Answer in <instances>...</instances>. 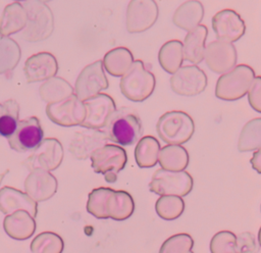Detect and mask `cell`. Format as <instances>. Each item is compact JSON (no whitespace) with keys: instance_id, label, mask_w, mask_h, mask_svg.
<instances>
[{"instance_id":"1","label":"cell","mask_w":261,"mask_h":253,"mask_svg":"<svg viewBox=\"0 0 261 253\" xmlns=\"http://www.w3.org/2000/svg\"><path fill=\"white\" fill-rule=\"evenodd\" d=\"M108 140L122 146L137 143L143 134V127L139 115L130 108L116 109L102 129Z\"/></svg>"},{"instance_id":"2","label":"cell","mask_w":261,"mask_h":253,"mask_svg":"<svg viewBox=\"0 0 261 253\" xmlns=\"http://www.w3.org/2000/svg\"><path fill=\"white\" fill-rule=\"evenodd\" d=\"M155 85L154 74L142 60L137 59L134 60L129 69L121 77L119 87L126 99L133 102H142L152 95Z\"/></svg>"},{"instance_id":"3","label":"cell","mask_w":261,"mask_h":253,"mask_svg":"<svg viewBox=\"0 0 261 253\" xmlns=\"http://www.w3.org/2000/svg\"><path fill=\"white\" fill-rule=\"evenodd\" d=\"M22 5L28 15L22 38L28 42L48 39L54 29V17L50 7L41 0H27Z\"/></svg>"},{"instance_id":"4","label":"cell","mask_w":261,"mask_h":253,"mask_svg":"<svg viewBox=\"0 0 261 253\" xmlns=\"http://www.w3.org/2000/svg\"><path fill=\"white\" fill-rule=\"evenodd\" d=\"M156 131L159 138L166 144L181 145L194 135L195 123L187 112L171 110L159 117Z\"/></svg>"},{"instance_id":"5","label":"cell","mask_w":261,"mask_h":253,"mask_svg":"<svg viewBox=\"0 0 261 253\" xmlns=\"http://www.w3.org/2000/svg\"><path fill=\"white\" fill-rule=\"evenodd\" d=\"M254 78L255 71L251 66L236 65L219 77L215 86V96L225 101L241 99L248 93Z\"/></svg>"},{"instance_id":"6","label":"cell","mask_w":261,"mask_h":253,"mask_svg":"<svg viewBox=\"0 0 261 253\" xmlns=\"http://www.w3.org/2000/svg\"><path fill=\"white\" fill-rule=\"evenodd\" d=\"M90 158L94 171L102 173L108 183L116 182L117 173L125 167L127 162L125 150L114 144H105L98 148Z\"/></svg>"},{"instance_id":"7","label":"cell","mask_w":261,"mask_h":253,"mask_svg":"<svg viewBox=\"0 0 261 253\" xmlns=\"http://www.w3.org/2000/svg\"><path fill=\"white\" fill-rule=\"evenodd\" d=\"M193 178L186 170L170 171L163 168L157 169L149 183V190L157 195L187 196L193 189Z\"/></svg>"},{"instance_id":"8","label":"cell","mask_w":261,"mask_h":253,"mask_svg":"<svg viewBox=\"0 0 261 253\" xmlns=\"http://www.w3.org/2000/svg\"><path fill=\"white\" fill-rule=\"evenodd\" d=\"M109 86L104 71L102 60H97L85 66L80 72L74 84V95L82 101H86Z\"/></svg>"},{"instance_id":"9","label":"cell","mask_w":261,"mask_h":253,"mask_svg":"<svg viewBox=\"0 0 261 253\" xmlns=\"http://www.w3.org/2000/svg\"><path fill=\"white\" fill-rule=\"evenodd\" d=\"M48 118L61 127L81 125L86 117V106L74 94L55 103L47 104Z\"/></svg>"},{"instance_id":"10","label":"cell","mask_w":261,"mask_h":253,"mask_svg":"<svg viewBox=\"0 0 261 253\" xmlns=\"http://www.w3.org/2000/svg\"><path fill=\"white\" fill-rule=\"evenodd\" d=\"M63 147L59 140L46 138L34 149V152L24 160L23 165L31 171L33 169L54 170L62 162Z\"/></svg>"},{"instance_id":"11","label":"cell","mask_w":261,"mask_h":253,"mask_svg":"<svg viewBox=\"0 0 261 253\" xmlns=\"http://www.w3.org/2000/svg\"><path fill=\"white\" fill-rule=\"evenodd\" d=\"M159 8L155 0H130L126 7L125 27L130 34L149 30L157 20Z\"/></svg>"},{"instance_id":"12","label":"cell","mask_w":261,"mask_h":253,"mask_svg":"<svg viewBox=\"0 0 261 253\" xmlns=\"http://www.w3.org/2000/svg\"><path fill=\"white\" fill-rule=\"evenodd\" d=\"M171 90L180 96H196L207 87V75L196 64L179 67L170 78Z\"/></svg>"},{"instance_id":"13","label":"cell","mask_w":261,"mask_h":253,"mask_svg":"<svg viewBox=\"0 0 261 253\" xmlns=\"http://www.w3.org/2000/svg\"><path fill=\"white\" fill-rule=\"evenodd\" d=\"M44 132L40 120L36 116H30L18 121L13 134L7 138L11 149L17 152L34 150L43 140Z\"/></svg>"},{"instance_id":"14","label":"cell","mask_w":261,"mask_h":253,"mask_svg":"<svg viewBox=\"0 0 261 253\" xmlns=\"http://www.w3.org/2000/svg\"><path fill=\"white\" fill-rule=\"evenodd\" d=\"M204 59L211 71L222 74L236 66L238 55L232 43L215 40L205 47Z\"/></svg>"},{"instance_id":"15","label":"cell","mask_w":261,"mask_h":253,"mask_svg":"<svg viewBox=\"0 0 261 253\" xmlns=\"http://www.w3.org/2000/svg\"><path fill=\"white\" fill-rule=\"evenodd\" d=\"M86 106V117L81 127L102 130L110 116L116 110V105L111 96L99 93L98 95L84 101Z\"/></svg>"},{"instance_id":"16","label":"cell","mask_w":261,"mask_h":253,"mask_svg":"<svg viewBox=\"0 0 261 253\" xmlns=\"http://www.w3.org/2000/svg\"><path fill=\"white\" fill-rule=\"evenodd\" d=\"M212 29L218 40L232 43L244 36L246 24L234 10L222 9L213 15Z\"/></svg>"},{"instance_id":"17","label":"cell","mask_w":261,"mask_h":253,"mask_svg":"<svg viewBox=\"0 0 261 253\" xmlns=\"http://www.w3.org/2000/svg\"><path fill=\"white\" fill-rule=\"evenodd\" d=\"M107 141L108 139L102 130L84 128V130L75 132L68 150L74 158L85 160L90 158L95 150L104 146Z\"/></svg>"},{"instance_id":"18","label":"cell","mask_w":261,"mask_h":253,"mask_svg":"<svg viewBox=\"0 0 261 253\" xmlns=\"http://www.w3.org/2000/svg\"><path fill=\"white\" fill-rule=\"evenodd\" d=\"M24 192L36 202L50 199L57 191L58 183L56 178L48 170L33 169L25 178Z\"/></svg>"},{"instance_id":"19","label":"cell","mask_w":261,"mask_h":253,"mask_svg":"<svg viewBox=\"0 0 261 253\" xmlns=\"http://www.w3.org/2000/svg\"><path fill=\"white\" fill-rule=\"evenodd\" d=\"M23 71L29 83L46 81L56 75L58 62L53 54L39 52L25 60Z\"/></svg>"},{"instance_id":"20","label":"cell","mask_w":261,"mask_h":253,"mask_svg":"<svg viewBox=\"0 0 261 253\" xmlns=\"http://www.w3.org/2000/svg\"><path fill=\"white\" fill-rule=\"evenodd\" d=\"M16 210H25L33 217L37 216V202L33 200L25 192H21L12 187H3L0 189V211L4 214H10Z\"/></svg>"},{"instance_id":"21","label":"cell","mask_w":261,"mask_h":253,"mask_svg":"<svg viewBox=\"0 0 261 253\" xmlns=\"http://www.w3.org/2000/svg\"><path fill=\"white\" fill-rule=\"evenodd\" d=\"M5 233L14 240H27L36 231V220L28 211L16 210L7 214L3 221Z\"/></svg>"},{"instance_id":"22","label":"cell","mask_w":261,"mask_h":253,"mask_svg":"<svg viewBox=\"0 0 261 253\" xmlns=\"http://www.w3.org/2000/svg\"><path fill=\"white\" fill-rule=\"evenodd\" d=\"M207 35L208 29L204 24H199L188 32L182 43V54L185 60L198 64L204 59Z\"/></svg>"},{"instance_id":"23","label":"cell","mask_w":261,"mask_h":253,"mask_svg":"<svg viewBox=\"0 0 261 253\" xmlns=\"http://www.w3.org/2000/svg\"><path fill=\"white\" fill-rule=\"evenodd\" d=\"M204 17L203 4L198 0H188L174 11L172 22L184 31H191L198 27Z\"/></svg>"},{"instance_id":"24","label":"cell","mask_w":261,"mask_h":253,"mask_svg":"<svg viewBox=\"0 0 261 253\" xmlns=\"http://www.w3.org/2000/svg\"><path fill=\"white\" fill-rule=\"evenodd\" d=\"M28 21L23 5L17 1L5 6L0 18V36L9 37L22 31Z\"/></svg>"},{"instance_id":"25","label":"cell","mask_w":261,"mask_h":253,"mask_svg":"<svg viewBox=\"0 0 261 253\" xmlns=\"http://www.w3.org/2000/svg\"><path fill=\"white\" fill-rule=\"evenodd\" d=\"M105 70L113 77H122L132 66L134 56L126 47H116L109 50L102 60Z\"/></svg>"},{"instance_id":"26","label":"cell","mask_w":261,"mask_h":253,"mask_svg":"<svg viewBox=\"0 0 261 253\" xmlns=\"http://www.w3.org/2000/svg\"><path fill=\"white\" fill-rule=\"evenodd\" d=\"M189 153L181 145L167 144L160 149L158 162L161 168L170 171L185 170L189 164Z\"/></svg>"},{"instance_id":"27","label":"cell","mask_w":261,"mask_h":253,"mask_svg":"<svg viewBox=\"0 0 261 253\" xmlns=\"http://www.w3.org/2000/svg\"><path fill=\"white\" fill-rule=\"evenodd\" d=\"M39 94L47 104L61 101L74 94L72 86L60 77H53L46 80L39 88Z\"/></svg>"},{"instance_id":"28","label":"cell","mask_w":261,"mask_h":253,"mask_svg":"<svg viewBox=\"0 0 261 253\" xmlns=\"http://www.w3.org/2000/svg\"><path fill=\"white\" fill-rule=\"evenodd\" d=\"M160 149V143L155 137H142L135 148V159L139 167L148 168L156 165Z\"/></svg>"},{"instance_id":"29","label":"cell","mask_w":261,"mask_h":253,"mask_svg":"<svg viewBox=\"0 0 261 253\" xmlns=\"http://www.w3.org/2000/svg\"><path fill=\"white\" fill-rule=\"evenodd\" d=\"M135 210V201L132 195L125 191H113L108 199V217L117 221L132 216Z\"/></svg>"},{"instance_id":"30","label":"cell","mask_w":261,"mask_h":253,"mask_svg":"<svg viewBox=\"0 0 261 253\" xmlns=\"http://www.w3.org/2000/svg\"><path fill=\"white\" fill-rule=\"evenodd\" d=\"M158 61L160 66L168 73L173 74L184 61L182 42L179 40H170L165 42L158 52Z\"/></svg>"},{"instance_id":"31","label":"cell","mask_w":261,"mask_h":253,"mask_svg":"<svg viewBox=\"0 0 261 253\" xmlns=\"http://www.w3.org/2000/svg\"><path fill=\"white\" fill-rule=\"evenodd\" d=\"M261 148V117L249 120L242 129L238 149L241 152L258 150Z\"/></svg>"},{"instance_id":"32","label":"cell","mask_w":261,"mask_h":253,"mask_svg":"<svg viewBox=\"0 0 261 253\" xmlns=\"http://www.w3.org/2000/svg\"><path fill=\"white\" fill-rule=\"evenodd\" d=\"M21 56L19 45L9 37L0 36V74L14 69Z\"/></svg>"},{"instance_id":"33","label":"cell","mask_w":261,"mask_h":253,"mask_svg":"<svg viewBox=\"0 0 261 253\" xmlns=\"http://www.w3.org/2000/svg\"><path fill=\"white\" fill-rule=\"evenodd\" d=\"M19 117V104L14 99L0 102V137L8 138L15 131Z\"/></svg>"},{"instance_id":"34","label":"cell","mask_w":261,"mask_h":253,"mask_svg":"<svg viewBox=\"0 0 261 253\" xmlns=\"http://www.w3.org/2000/svg\"><path fill=\"white\" fill-rule=\"evenodd\" d=\"M113 191V189L107 187H100L92 190L88 196L87 211L99 219L109 218L107 213V204Z\"/></svg>"},{"instance_id":"35","label":"cell","mask_w":261,"mask_h":253,"mask_svg":"<svg viewBox=\"0 0 261 253\" xmlns=\"http://www.w3.org/2000/svg\"><path fill=\"white\" fill-rule=\"evenodd\" d=\"M155 209L162 219L173 220L182 214L185 210V201L178 196L164 195L157 199Z\"/></svg>"},{"instance_id":"36","label":"cell","mask_w":261,"mask_h":253,"mask_svg":"<svg viewBox=\"0 0 261 253\" xmlns=\"http://www.w3.org/2000/svg\"><path fill=\"white\" fill-rule=\"evenodd\" d=\"M64 242L53 232H43L31 242L32 253H62Z\"/></svg>"},{"instance_id":"37","label":"cell","mask_w":261,"mask_h":253,"mask_svg":"<svg viewBox=\"0 0 261 253\" xmlns=\"http://www.w3.org/2000/svg\"><path fill=\"white\" fill-rule=\"evenodd\" d=\"M194 240L186 233L175 234L167 238L161 245L159 253H194Z\"/></svg>"},{"instance_id":"38","label":"cell","mask_w":261,"mask_h":253,"mask_svg":"<svg viewBox=\"0 0 261 253\" xmlns=\"http://www.w3.org/2000/svg\"><path fill=\"white\" fill-rule=\"evenodd\" d=\"M237 236L230 231H220L216 233L210 241L211 253H237Z\"/></svg>"},{"instance_id":"39","label":"cell","mask_w":261,"mask_h":253,"mask_svg":"<svg viewBox=\"0 0 261 253\" xmlns=\"http://www.w3.org/2000/svg\"><path fill=\"white\" fill-rule=\"evenodd\" d=\"M236 250L237 253H256L258 251V245L255 236L250 232L241 233L237 236Z\"/></svg>"},{"instance_id":"40","label":"cell","mask_w":261,"mask_h":253,"mask_svg":"<svg viewBox=\"0 0 261 253\" xmlns=\"http://www.w3.org/2000/svg\"><path fill=\"white\" fill-rule=\"evenodd\" d=\"M248 101L251 107L261 113V77H255L248 91Z\"/></svg>"},{"instance_id":"41","label":"cell","mask_w":261,"mask_h":253,"mask_svg":"<svg viewBox=\"0 0 261 253\" xmlns=\"http://www.w3.org/2000/svg\"><path fill=\"white\" fill-rule=\"evenodd\" d=\"M252 167L259 173H261V148L256 150L250 160Z\"/></svg>"},{"instance_id":"42","label":"cell","mask_w":261,"mask_h":253,"mask_svg":"<svg viewBox=\"0 0 261 253\" xmlns=\"http://www.w3.org/2000/svg\"><path fill=\"white\" fill-rule=\"evenodd\" d=\"M258 243H259V246L261 247V227H260V230L258 232Z\"/></svg>"},{"instance_id":"43","label":"cell","mask_w":261,"mask_h":253,"mask_svg":"<svg viewBox=\"0 0 261 253\" xmlns=\"http://www.w3.org/2000/svg\"><path fill=\"white\" fill-rule=\"evenodd\" d=\"M41 1H43V2H45V3H46V2H48V1H52V0H41Z\"/></svg>"},{"instance_id":"44","label":"cell","mask_w":261,"mask_h":253,"mask_svg":"<svg viewBox=\"0 0 261 253\" xmlns=\"http://www.w3.org/2000/svg\"><path fill=\"white\" fill-rule=\"evenodd\" d=\"M15 1H27V0H15Z\"/></svg>"},{"instance_id":"45","label":"cell","mask_w":261,"mask_h":253,"mask_svg":"<svg viewBox=\"0 0 261 253\" xmlns=\"http://www.w3.org/2000/svg\"><path fill=\"white\" fill-rule=\"evenodd\" d=\"M260 209H261V207H260Z\"/></svg>"}]
</instances>
